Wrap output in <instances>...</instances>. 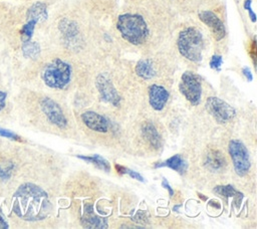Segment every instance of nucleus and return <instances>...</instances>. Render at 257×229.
Listing matches in <instances>:
<instances>
[{
    "label": "nucleus",
    "instance_id": "9d476101",
    "mask_svg": "<svg viewBox=\"0 0 257 229\" xmlns=\"http://www.w3.org/2000/svg\"><path fill=\"white\" fill-rule=\"evenodd\" d=\"M95 85L100 93L101 98L104 101L110 102L114 105H118V103L120 101V97H119L116 89L114 88L113 84L111 83V81L105 75L99 74L96 77Z\"/></svg>",
    "mask_w": 257,
    "mask_h": 229
},
{
    "label": "nucleus",
    "instance_id": "dca6fc26",
    "mask_svg": "<svg viewBox=\"0 0 257 229\" xmlns=\"http://www.w3.org/2000/svg\"><path fill=\"white\" fill-rule=\"evenodd\" d=\"M136 73L147 80L153 78L156 75L154 62L151 59H141L136 65Z\"/></svg>",
    "mask_w": 257,
    "mask_h": 229
},
{
    "label": "nucleus",
    "instance_id": "6ab92c4d",
    "mask_svg": "<svg viewBox=\"0 0 257 229\" xmlns=\"http://www.w3.org/2000/svg\"><path fill=\"white\" fill-rule=\"evenodd\" d=\"M22 53L26 58L35 59L40 54V46L35 41H31V40L25 41L23 42V45H22Z\"/></svg>",
    "mask_w": 257,
    "mask_h": 229
},
{
    "label": "nucleus",
    "instance_id": "c85d7f7f",
    "mask_svg": "<svg viewBox=\"0 0 257 229\" xmlns=\"http://www.w3.org/2000/svg\"><path fill=\"white\" fill-rule=\"evenodd\" d=\"M242 71H243V74L246 76L247 80L251 81V80H252V78H253V76H252V73H251V71H250L249 67H244V68L242 69Z\"/></svg>",
    "mask_w": 257,
    "mask_h": 229
},
{
    "label": "nucleus",
    "instance_id": "f3484780",
    "mask_svg": "<svg viewBox=\"0 0 257 229\" xmlns=\"http://www.w3.org/2000/svg\"><path fill=\"white\" fill-rule=\"evenodd\" d=\"M156 168H160V167H169L175 171H178L179 173L183 174L185 173L186 169H187V163L186 161L180 156V155H175L171 158H169L166 162L164 163H157L155 164Z\"/></svg>",
    "mask_w": 257,
    "mask_h": 229
},
{
    "label": "nucleus",
    "instance_id": "aec40b11",
    "mask_svg": "<svg viewBox=\"0 0 257 229\" xmlns=\"http://www.w3.org/2000/svg\"><path fill=\"white\" fill-rule=\"evenodd\" d=\"M215 193L220 194L224 197H235L236 201H240L242 198V194L239 193L238 191H236L231 185H227V186H217L214 188Z\"/></svg>",
    "mask_w": 257,
    "mask_h": 229
},
{
    "label": "nucleus",
    "instance_id": "f03ea898",
    "mask_svg": "<svg viewBox=\"0 0 257 229\" xmlns=\"http://www.w3.org/2000/svg\"><path fill=\"white\" fill-rule=\"evenodd\" d=\"M116 28L121 37L134 45L145 43L150 29L145 18L138 13H122L116 21Z\"/></svg>",
    "mask_w": 257,
    "mask_h": 229
},
{
    "label": "nucleus",
    "instance_id": "412c9836",
    "mask_svg": "<svg viewBox=\"0 0 257 229\" xmlns=\"http://www.w3.org/2000/svg\"><path fill=\"white\" fill-rule=\"evenodd\" d=\"M35 25H36V22L34 20H27V22L22 26V28L20 30V35H21L23 42L31 39L33 32H34Z\"/></svg>",
    "mask_w": 257,
    "mask_h": 229
},
{
    "label": "nucleus",
    "instance_id": "cd10ccee",
    "mask_svg": "<svg viewBox=\"0 0 257 229\" xmlns=\"http://www.w3.org/2000/svg\"><path fill=\"white\" fill-rule=\"evenodd\" d=\"M162 186H163L164 188H166V189L169 191V193H170V196H173V195H174V190L171 188V186L169 185L168 181H167L165 178L163 179V183H162Z\"/></svg>",
    "mask_w": 257,
    "mask_h": 229
},
{
    "label": "nucleus",
    "instance_id": "7ed1b4c3",
    "mask_svg": "<svg viewBox=\"0 0 257 229\" xmlns=\"http://www.w3.org/2000/svg\"><path fill=\"white\" fill-rule=\"evenodd\" d=\"M177 45L180 53L192 62H200L203 58L204 40L202 33L195 27L183 29L178 37Z\"/></svg>",
    "mask_w": 257,
    "mask_h": 229
},
{
    "label": "nucleus",
    "instance_id": "423d86ee",
    "mask_svg": "<svg viewBox=\"0 0 257 229\" xmlns=\"http://www.w3.org/2000/svg\"><path fill=\"white\" fill-rule=\"evenodd\" d=\"M229 154L231 156L235 172L239 176L246 175L250 170L251 162L245 145L238 140H232L229 143Z\"/></svg>",
    "mask_w": 257,
    "mask_h": 229
},
{
    "label": "nucleus",
    "instance_id": "5701e85b",
    "mask_svg": "<svg viewBox=\"0 0 257 229\" xmlns=\"http://www.w3.org/2000/svg\"><path fill=\"white\" fill-rule=\"evenodd\" d=\"M223 63V59H222V56L221 55H217V54H214L211 58V61H210V66L211 68L213 69H216V70H220L221 68V65Z\"/></svg>",
    "mask_w": 257,
    "mask_h": 229
},
{
    "label": "nucleus",
    "instance_id": "4468645a",
    "mask_svg": "<svg viewBox=\"0 0 257 229\" xmlns=\"http://www.w3.org/2000/svg\"><path fill=\"white\" fill-rule=\"evenodd\" d=\"M47 6L43 2H35L33 3L26 12L27 20H34L36 23L43 22L47 19Z\"/></svg>",
    "mask_w": 257,
    "mask_h": 229
},
{
    "label": "nucleus",
    "instance_id": "ddd939ff",
    "mask_svg": "<svg viewBox=\"0 0 257 229\" xmlns=\"http://www.w3.org/2000/svg\"><path fill=\"white\" fill-rule=\"evenodd\" d=\"M205 165L212 171H220L226 166V159L218 150H210L206 154Z\"/></svg>",
    "mask_w": 257,
    "mask_h": 229
},
{
    "label": "nucleus",
    "instance_id": "39448f33",
    "mask_svg": "<svg viewBox=\"0 0 257 229\" xmlns=\"http://www.w3.org/2000/svg\"><path fill=\"white\" fill-rule=\"evenodd\" d=\"M179 88L182 94L185 95V97L193 105L200 103L202 96V85L198 75L191 71H185L182 74Z\"/></svg>",
    "mask_w": 257,
    "mask_h": 229
},
{
    "label": "nucleus",
    "instance_id": "2eb2a0df",
    "mask_svg": "<svg viewBox=\"0 0 257 229\" xmlns=\"http://www.w3.org/2000/svg\"><path fill=\"white\" fill-rule=\"evenodd\" d=\"M142 133L144 138L154 149L159 150L162 147V138L154 125L151 123H146L142 127Z\"/></svg>",
    "mask_w": 257,
    "mask_h": 229
},
{
    "label": "nucleus",
    "instance_id": "c756f323",
    "mask_svg": "<svg viewBox=\"0 0 257 229\" xmlns=\"http://www.w3.org/2000/svg\"><path fill=\"white\" fill-rule=\"evenodd\" d=\"M4 228L5 229L8 228V224H7L6 220L3 217V214L0 212V229H4Z\"/></svg>",
    "mask_w": 257,
    "mask_h": 229
},
{
    "label": "nucleus",
    "instance_id": "bb28decb",
    "mask_svg": "<svg viewBox=\"0 0 257 229\" xmlns=\"http://www.w3.org/2000/svg\"><path fill=\"white\" fill-rule=\"evenodd\" d=\"M6 92L0 90V110H2L5 106V100H6Z\"/></svg>",
    "mask_w": 257,
    "mask_h": 229
},
{
    "label": "nucleus",
    "instance_id": "b1692460",
    "mask_svg": "<svg viewBox=\"0 0 257 229\" xmlns=\"http://www.w3.org/2000/svg\"><path fill=\"white\" fill-rule=\"evenodd\" d=\"M0 136L4 137V138H8L11 140H15V141H21V139L19 138V136H17L16 134L8 131V130H4L2 128H0Z\"/></svg>",
    "mask_w": 257,
    "mask_h": 229
},
{
    "label": "nucleus",
    "instance_id": "393cba45",
    "mask_svg": "<svg viewBox=\"0 0 257 229\" xmlns=\"http://www.w3.org/2000/svg\"><path fill=\"white\" fill-rule=\"evenodd\" d=\"M251 3H252L251 0H245V2H244V8H245L246 10H248V12H249V14H250V17H251V20H252L253 22H255V21H256V15H255V13L252 11Z\"/></svg>",
    "mask_w": 257,
    "mask_h": 229
},
{
    "label": "nucleus",
    "instance_id": "0eeeda50",
    "mask_svg": "<svg viewBox=\"0 0 257 229\" xmlns=\"http://www.w3.org/2000/svg\"><path fill=\"white\" fill-rule=\"evenodd\" d=\"M206 109L218 123L222 124L231 122L236 116V110L233 106L216 96L207 98Z\"/></svg>",
    "mask_w": 257,
    "mask_h": 229
},
{
    "label": "nucleus",
    "instance_id": "f257e3e1",
    "mask_svg": "<svg viewBox=\"0 0 257 229\" xmlns=\"http://www.w3.org/2000/svg\"><path fill=\"white\" fill-rule=\"evenodd\" d=\"M47 193L39 186L24 183L18 187L12 197V210L25 221H40L51 211Z\"/></svg>",
    "mask_w": 257,
    "mask_h": 229
},
{
    "label": "nucleus",
    "instance_id": "f8f14e48",
    "mask_svg": "<svg viewBox=\"0 0 257 229\" xmlns=\"http://www.w3.org/2000/svg\"><path fill=\"white\" fill-rule=\"evenodd\" d=\"M168 90L159 84H152L149 88V100L152 107L156 110H162L169 99Z\"/></svg>",
    "mask_w": 257,
    "mask_h": 229
},
{
    "label": "nucleus",
    "instance_id": "1a4fd4ad",
    "mask_svg": "<svg viewBox=\"0 0 257 229\" xmlns=\"http://www.w3.org/2000/svg\"><path fill=\"white\" fill-rule=\"evenodd\" d=\"M198 16L200 20L211 29V32L216 40L219 41L225 37L226 35L225 25L222 22V20L214 12L210 10H203L199 12Z\"/></svg>",
    "mask_w": 257,
    "mask_h": 229
},
{
    "label": "nucleus",
    "instance_id": "20e7f679",
    "mask_svg": "<svg viewBox=\"0 0 257 229\" xmlns=\"http://www.w3.org/2000/svg\"><path fill=\"white\" fill-rule=\"evenodd\" d=\"M71 66L66 61L55 58L50 61L43 69L42 79L51 88H64L71 78Z\"/></svg>",
    "mask_w": 257,
    "mask_h": 229
},
{
    "label": "nucleus",
    "instance_id": "9b49d317",
    "mask_svg": "<svg viewBox=\"0 0 257 229\" xmlns=\"http://www.w3.org/2000/svg\"><path fill=\"white\" fill-rule=\"evenodd\" d=\"M82 122L84 125L89 128L90 130H93L95 132L99 133H106L108 130V122L107 120L102 117L101 114L93 111V110H86L81 114Z\"/></svg>",
    "mask_w": 257,
    "mask_h": 229
},
{
    "label": "nucleus",
    "instance_id": "a878e982",
    "mask_svg": "<svg viewBox=\"0 0 257 229\" xmlns=\"http://www.w3.org/2000/svg\"><path fill=\"white\" fill-rule=\"evenodd\" d=\"M249 53H250L253 61L255 62V60H256V41H255V39L252 41L251 46L249 47Z\"/></svg>",
    "mask_w": 257,
    "mask_h": 229
},
{
    "label": "nucleus",
    "instance_id": "a211bd4d",
    "mask_svg": "<svg viewBox=\"0 0 257 229\" xmlns=\"http://www.w3.org/2000/svg\"><path fill=\"white\" fill-rule=\"evenodd\" d=\"M76 157L81 159V160H84L86 162L91 163L92 165L96 166L97 168H99V169H101L103 171L108 172L110 170L109 163L104 158H102L99 155H91V156H82V155L80 156V155H77Z\"/></svg>",
    "mask_w": 257,
    "mask_h": 229
},
{
    "label": "nucleus",
    "instance_id": "6e6552de",
    "mask_svg": "<svg viewBox=\"0 0 257 229\" xmlns=\"http://www.w3.org/2000/svg\"><path fill=\"white\" fill-rule=\"evenodd\" d=\"M41 109L46 116L48 121L60 129H64L67 126V120L60 108V106L51 98L44 97L40 102Z\"/></svg>",
    "mask_w": 257,
    "mask_h": 229
},
{
    "label": "nucleus",
    "instance_id": "4be33fe9",
    "mask_svg": "<svg viewBox=\"0 0 257 229\" xmlns=\"http://www.w3.org/2000/svg\"><path fill=\"white\" fill-rule=\"evenodd\" d=\"M114 167H115V170H116L119 174H121V175H122V174H127V175L131 176L132 178L137 179V180H139V181H141V182H144V181H145L144 178L141 176V174H139V173H137V172H135V171H133V170H130V169L124 168V167H122V166H119V165H117V164H115Z\"/></svg>",
    "mask_w": 257,
    "mask_h": 229
}]
</instances>
